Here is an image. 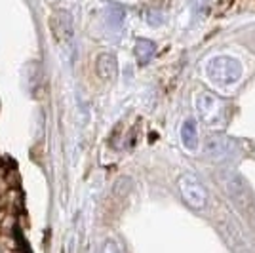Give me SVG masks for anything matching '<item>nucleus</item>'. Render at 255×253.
I'll use <instances>...</instances> for the list:
<instances>
[{
    "instance_id": "obj_5",
    "label": "nucleus",
    "mask_w": 255,
    "mask_h": 253,
    "mask_svg": "<svg viewBox=\"0 0 255 253\" xmlns=\"http://www.w3.org/2000/svg\"><path fill=\"white\" fill-rule=\"evenodd\" d=\"M225 187H227L229 196L233 198V202L240 210H246L248 204H252L250 189H248V185L244 183V179H240V175H231L227 179V183H225Z\"/></svg>"
},
{
    "instance_id": "obj_7",
    "label": "nucleus",
    "mask_w": 255,
    "mask_h": 253,
    "mask_svg": "<svg viewBox=\"0 0 255 253\" xmlns=\"http://www.w3.org/2000/svg\"><path fill=\"white\" fill-rule=\"evenodd\" d=\"M181 143L191 152L198 150V143H200L198 141V124H196L194 118H187L183 122V126H181Z\"/></svg>"
},
{
    "instance_id": "obj_6",
    "label": "nucleus",
    "mask_w": 255,
    "mask_h": 253,
    "mask_svg": "<svg viewBox=\"0 0 255 253\" xmlns=\"http://www.w3.org/2000/svg\"><path fill=\"white\" fill-rule=\"evenodd\" d=\"M204 150H206L208 156H212L215 160L225 158L233 150V141L227 137V135H223V133H215V135H210V137L206 139Z\"/></svg>"
},
{
    "instance_id": "obj_4",
    "label": "nucleus",
    "mask_w": 255,
    "mask_h": 253,
    "mask_svg": "<svg viewBox=\"0 0 255 253\" xmlns=\"http://www.w3.org/2000/svg\"><path fill=\"white\" fill-rule=\"evenodd\" d=\"M50 29H52L53 36L59 42H69L73 38V17H71V13L65 10H57L50 17Z\"/></svg>"
},
{
    "instance_id": "obj_8",
    "label": "nucleus",
    "mask_w": 255,
    "mask_h": 253,
    "mask_svg": "<svg viewBox=\"0 0 255 253\" xmlns=\"http://www.w3.org/2000/svg\"><path fill=\"white\" fill-rule=\"evenodd\" d=\"M96 71L103 80H111V78H115V76H117V71H118L117 57H115L113 53H101V55L97 57Z\"/></svg>"
},
{
    "instance_id": "obj_1",
    "label": "nucleus",
    "mask_w": 255,
    "mask_h": 253,
    "mask_svg": "<svg viewBox=\"0 0 255 253\" xmlns=\"http://www.w3.org/2000/svg\"><path fill=\"white\" fill-rule=\"evenodd\" d=\"M242 73H244L242 63L231 55H217L206 65L208 78L215 86H221V88H231V86L238 84L242 78Z\"/></svg>"
},
{
    "instance_id": "obj_9",
    "label": "nucleus",
    "mask_w": 255,
    "mask_h": 253,
    "mask_svg": "<svg viewBox=\"0 0 255 253\" xmlns=\"http://www.w3.org/2000/svg\"><path fill=\"white\" fill-rule=\"evenodd\" d=\"M133 53H135V57H137V63L139 65H147L154 57V53H156V44L150 42V40H137L135 44V48H133Z\"/></svg>"
},
{
    "instance_id": "obj_2",
    "label": "nucleus",
    "mask_w": 255,
    "mask_h": 253,
    "mask_svg": "<svg viewBox=\"0 0 255 253\" xmlns=\"http://www.w3.org/2000/svg\"><path fill=\"white\" fill-rule=\"evenodd\" d=\"M177 187H179V194L183 202L192 208V210H204L206 204H208V192L202 187V183L192 177V175H183L177 181Z\"/></svg>"
},
{
    "instance_id": "obj_3",
    "label": "nucleus",
    "mask_w": 255,
    "mask_h": 253,
    "mask_svg": "<svg viewBox=\"0 0 255 253\" xmlns=\"http://www.w3.org/2000/svg\"><path fill=\"white\" fill-rule=\"evenodd\" d=\"M196 111H198V115L202 118L204 124H217L225 115V109L221 105V101L215 97L213 94H200L196 97Z\"/></svg>"
},
{
    "instance_id": "obj_10",
    "label": "nucleus",
    "mask_w": 255,
    "mask_h": 253,
    "mask_svg": "<svg viewBox=\"0 0 255 253\" xmlns=\"http://www.w3.org/2000/svg\"><path fill=\"white\" fill-rule=\"evenodd\" d=\"M103 253H124V248L117 242V240H109L103 246Z\"/></svg>"
}]
</instances>
